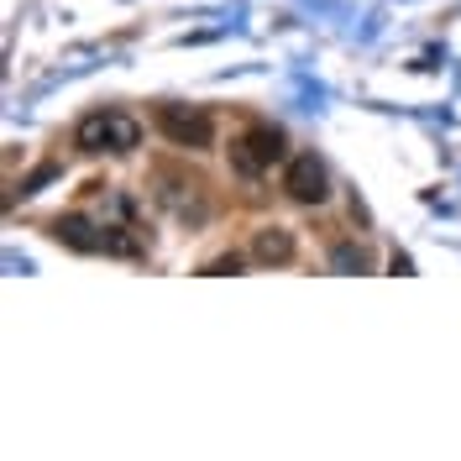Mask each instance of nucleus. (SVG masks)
Returning a JSON list of instances; mask_svg holds the SVG:
<instances>
[{
  "label": "nucleus",
  "mask_w": 461,
  "mask_h": 461,
  "mask_svg": "<svg viewBox=\"0 0 461 461\" xmlns=\"http://www.w3.org/2000/svg\"><path fill=\"white\" fill-rule=\"evenodd\" d=\"M330 267H336V273H367L373 258H367L362 247H336V252H330Z\"/></svg>",
  "instance_id": "nucleus-7"
},
{
  "label": "nucleus",
  "mask_w": 461,
  "mask_h": 461,
  "mask_svg": "<svg viewBox=\"0 0 461 461\" xmlns=\"http://www.w3.org/2000/svg\"><path fill=\"white\" fill-rule=\"evenodd\" d=\"M204 273H210V278H221V273H241V258H236V252H230V258H215Z\"/></svg>",
  "instance_id": "nucleus-8"
},
{
  "label": "nucleus",
  "mask_w": 461,
  "mask_h": 461,
  "mask_svg": "<svg viewBox=\"0 0 461 461\" xmlns=\"http://www.w3.org/2000/svg\"><path fill=\"white\" fill-rule=\"evenodd\" d=\"M137 142H142V126L121 111H95L74 126V147L79 152H131Z\"/></svg>",
  "instance_id": "nucleus-1"
},
{
  "label": "nucleus",
  "mask_w": 461,
  "mask_h": 461,
  "mask_svg": "<svg viewBox=\"0 0 461 461\" xmlns=\"http://www.w3.org/2000/svg\"><path fill=\"white\" fill-rule=\"evenodd\" d=\"M158 131L173 147H189V152H204L215 142V121L204 105H158Z\"/></svg>",
  "instance_id": "nucleus-3"
},
{
  "label": "nucleus",
  "mask_w": 461,
  "mask_h": 461,
  "mask_svg": "<svg viewBox=\"0 0 461 461\" xmlns=\"http://www.w3.org/2000/svg\"><path fill=\"white\" fill-rule=\"evenodd\" d=\"M284 194H288V200H299V204H325V194H330V173H325V163H320L315 152L288 158Z\"/></svg>",
  "instance_id": "nucleus-4"
},
{
  "label": "nucleus",
  "mask_w": 461,
  "mask_h": 461,
  "mask_svg": "<svg viewBox=\"0 0 461 461\" xmlns=\"http://www.w3.org/2000/svg\"><path fill=\"white\" fill-rule=\"evenodd\" d=\"M252 258L258 262H288L294 258V230L288 226H262L252 236Z\"/></svg>",
  "instance_id": "nucleus-6"
},
{
  "label": "nucleus",
  "mask_w": 461,
  "mask_h": 461,
  "mask_svg": "<svg viewBox=\"0 0 461 461\" xmlns=\"http://www.w3.org/2000/svg\"><path fill=\"white\" fill-rule=\"evenodd\" d=\"M58 241H68L74 252H105V226H95V221H85V215H63L53 226Z\"/></svg>",
  "instance_id": "nucleus-5"
},
{
  "label": "nucleus",
  "mask_w": 461,
  "mask_h": 461,
  "mask_svg": "<svg viewBox=\"0 0 461 461\" xmlns=\"http://www.w3.org/2000/svg\"><path fill=\"white\" fill-rule=\"evenodd\" d=\"M278 158H284V131L278 126H247L236 137V147H230V168L241 178H262Z\"/></svg>",
  "instance_id": "nucleus-2"
}]
</instances>
